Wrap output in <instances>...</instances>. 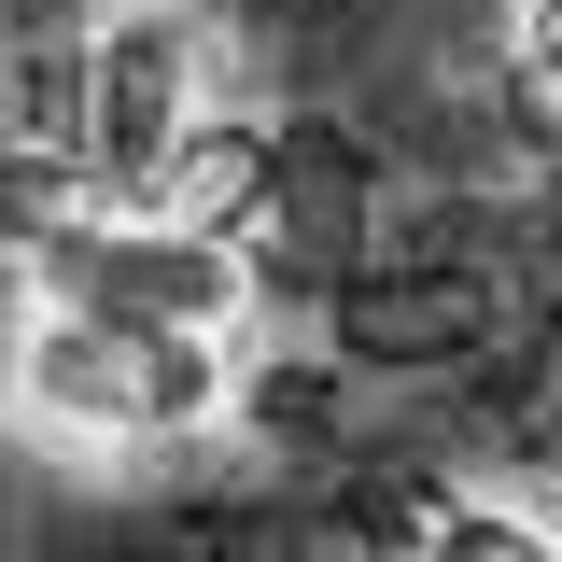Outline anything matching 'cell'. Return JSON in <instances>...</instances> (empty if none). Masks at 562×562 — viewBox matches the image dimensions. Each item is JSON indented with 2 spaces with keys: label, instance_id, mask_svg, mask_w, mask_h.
Instances as JSON below:
<instances>
[{
  "label": "cell",
  "instance_id": "obj_1",
  "mask_svg": "<svg viewBox=\"0 0 562 562\" xmlns=\"http://www.w3.org/2000/svg\"><path fill=\"white\" fill-rule=\"evenodd\" d=\"M239 380L225 338H183V324H127L99 295H57V281H14V408L70 436V450H169L198 436Z\"/></svg>",
  "mask_w": 562,
  "mask_h": 562
},
{
  "label": "cell",
  "instance_id": "obj_2",
  "mask_svg": "<svg viewBox=\"0 0 562 562\" xmlns=\"http://www.w3.org/2000/svg\"><path fill=\"white\" fill-rule=\"evenodd\" d=\"M29 281H57V295H99V310H127V324H183V338H254V254H239V225H211V211H99V225H43L29 239Z\"/></svg>",
  "mask_w": 562,
  "mask_h": 562
},
{
  "label": "cell",
  "instance_id": "obj_3",
  "mask_svg": "<svg viewBox=\"0 0 562 562\" xmlns=\"http://www.w3.org/2000/svg\"><path fill=\"white\" fill-rule=\"evenodd\" d=\"M198 113H211V57L183 14H155L127 0L113 29H99V57H85V169H99V198H169L183 183V155H198Z\"/></svg>",
  "mask_w": 562,
  "mask_h": 562
},
{
  "label": "cell",
  "instance_id": "obj_4",
  "mask_svg": "<svg viewBox=\"0 0 562 562\" xmlns=\"http://www.w3.org/2000/svg\"><path fill=\"white\" fill-rule=\"evenodd\" d=\"M422 562H562V520L464 492V506H436V549H422Z\"/></svg>",
  "mask_w": 562,
  "mask_h": 562
},
{
  "label": "cell",
  "instance_id": "obj_5",
  "mask_svg": "<svg viewBox=\"0 0 562 562\" xmlns=\"http://www.w3.org/2000/svg\"><path fill=\"white\" fill-rule=\"evenodd\" d=\"M520 85L562 99V0H520Z\"/></svg>",
  "mask_w": 562,
  "mask_h": 562
}]
</instances>
